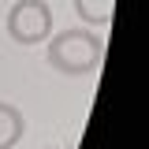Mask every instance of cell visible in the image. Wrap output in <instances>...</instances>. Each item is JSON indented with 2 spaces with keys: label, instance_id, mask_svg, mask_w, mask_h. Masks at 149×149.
I'll return each instance as SVG.
<instances>
[{
  "label": "cell",
  "instance_id": "4",
  "mask_svg": "<svg viewBox=\"0 0 149 149\" xmlns=\"http://www.w3.org/2000/svg\"><path fill=\"white\" fill-rule=\"evenodd\" d=\"M112 11H116V0H74V15L97 30H104L112 22Z\"/></svg>",
  "mask_w": 149,
  "mask_h": 149
},
{
  "label": "cell",
  "instance_id": "3",
  "mask_svg": "<svg viewBox=\"0 0 149 149\" xmlns=\"http://www.w3.org/2000/svg\"><path fill=\"white\" fill-rule=\"evenodd\" d=\"M22 134H26V116H22L15 104L0 101V149L19 146V138H22Z\"/></svg>",
  "mask_w": 149,
  "mask_h": 149
},
{
  "label": "cell",
  "instance_id": "1",
  "mask_svg": "<svg viewBox=\"0 0 149 149\" xmlns=\"http://www.w3.org/2000/svg\"><path fill=\"white\" fill-rule=\"evenodd\" d=\"M45 60L52 71L67 74V78H82L101 67L104 41H101V34H93L86 26L60 30V34H49V41H45Z\"/></svg>",
  "mask_w": 149,
  "mask_h": 149
},
{
  "label": "cell",
  "instance_id": "5",
  "mask_svg": "<svg viewBox=\"0 0 149 149\" xmlns=\"http://www.w3.org/2000/svg\"><path fill=\"white\" fill-rule=\"evenodd\" d=\"M45 149H52V146H45Z\"/></svg>",
  "mask_w": 149,
  "mask_h": 149
},
{
  "label": "cell",
  "instance_id": "2",
  "mask_svg": "<svg viewBox=\"0 0 149 149\" xmlns=\"http://www.w3.org/2000/svg\"><path fill=\"white\" fill-rule=\"evenodd\" d=\"M4 30L15 45H45L52 34V8L45 0H15L8 8Z\"/></svg>",
  "mask_w": 149,
  "mask_h": 149
}]
</instances>
